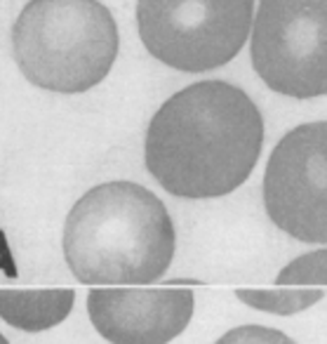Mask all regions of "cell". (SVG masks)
I'll return each instance as SVG.
<instances>
[{
  "mask_svg": "<svg viewBox=\"0 0 327 344\" xmlns=\"http://www.w3.org/2000/svg\"><path fill=\"white\" fill-rule=\"evenodd\" d=\"M264 118L247 92L226 81H200L172 94L151 118L146 168L179 198H219L254 170Z\"/></svg>",
  "mask_w": 327,
  "mask_h": 344,
  "instance_id": "cell-1",
  "label": "cell"
},
{
  "mask_svg": "<svg viewBox=\"0 0 327 344\" xmlns=\"http://www.w3.org/2000/svg\"><path fill=\"white\" fill-rule=\"evenodd\" d=\"M62 245L80 283H153L172 264L177 234L153 191L134 181H106L71 208Z\"/></svg>",
  "mask_w": 327,
  "mask_h": 344,
  "instance_id": "cell-2",
  "label": "cell"
},
{
  "mask_svg": "<svg viewBox=\"0 0 327 344\" xmlns=\"http://www.w3.org/2000/svg\"><path fill=\"white\" fill-rule=\"evenodd\" d=\"M118 45L115 19L99 0H31L12 26V52L24 78L62 94L99 85Z\"/></svg>",
  "mask_w": 327,
  "mask_h": 344,
  "instance_id": "cell-3",
  "label": "cell"
},
{
  "mask_svg": "<svg viewBox=\"0 0 327 344\" xmlns=\"http://www.w3.org/2000/svg\"><path fill=\"white\" fill-rule=\"evenodd\" d=\"M254 0H137V26L151 57L184 73L236 59L247 43Z\"/></svg>",
  "mask_w": 327,
  "mask_h": 344,
  "instance_id": "cell-4",
  "label": "cell"
},
{
  "mask_svg": "<svg viewBox=\"0 0 327 344\" xmlns=\"http://www.w3.org/2000/svg\"><path fill=\"white\" fill-rule=\"evenodd\" d=\"M249 57L268 90L313 99L327 94V0H259Z\"/></svg>",
  "mask_w": 327,
  "mask_h": 344,
  "instance_id": "cell-5",
  "label": "cell"
},
{
  "mask_svg": "<svg viewBox=\"0 0 327 344\" xmlns=\"http://www.w3.org/2000/svg\"><path fill=\"white\" fill-rule=\"evenodd\" d=\"M268 219L301 243H327V120L304 123L275 144L264 172Z\"/></svg>",
  "mask_w": 327,
  "mask_h": 344,
  "instance_id": "cell-6",
  "label": "cell"
},
{
  "mask_svg": "<svg viewBox=\"0 0 327 344\" xmlns=\"http://www.w3.org/2000/svg\"><path fill=\"white\" fill-rule=\"evenodd\" d=\"M191 290L97 288L87 295V314L111 344H167L191 323Z\"/></svg>",
  "mask_w": 327,
  "mask_h": 344,
  "instance_id": "cell-7",
  "label": "cell"
},
{
  "mask_svg": "<svg viewBox=\"0 0 327 344\" xmlns=\"http://www.w3.org/2000/svg\"><path fill=\"white\" fill-rule=\"evenodd\" d=\"M71 309L73 290H0V318L26 333L59 326Z\"/></svg>",
  "mask_w": 327,
  "mask_h": 344,
  "instance_id": "cell-8",
  "label": "cell"
},
{
  "mask_svg": "<svg viewBox=\"0 0 327 344\" xmlns=\"http://www.w3.org/2000/svg\"><path fill=\"white\" fill-rule=\"evenodd\" d=\"M236 295L252 309L275 314V316H292L320 302L323 290H238Z\"/></svg>",
  "mask_w": 327,
  "mask_h": 344,
  "instance_id": "cell-9",
  "label": "cell"
},
{
  "mask_svg": "<svg viewBox=\"0 0 327 344\" xmlns=\"http://www.w3.org/2000/svg\"><path fill=\"white\" fill-rule=\"evenodd\" d=\"M278 285H301V283H327V250H313L292 259L280 269Z\"/></svg>",
  "mask_w": 327,
  "mask_h": 344,
  "instance_id": "cell-10",
  "label": "cell"
},
{
  "mask_svg": "<svg viewBox=\"0 0 327 344\" xmlns=\"http://www.w3.org/2000/svg\"><path fill=\"white\" fill-rule=\"evenodd\" d=\"M214 344H297L292 337L275 328L264 326H240L229 330L224 337H219Z\"/></svg>",
  "mask_w": 327,
  "mask_h": 344,
  "instance_id": "cell-11",
  "label": "cell"
},
{
  "mask_svg": "<svg viewBox=\"0 0 327 344\" xmlns=\"http://www.w3.org/2000/svg\"><path fill=\"white\" fill-rule=\"evenodd\" d=\"M0 344H9V342H7V340H5L2 335H0Z\"/></svg>",
  "mask_w": 327,
  "mask_h": 344,
  "instance_id": "cell-12",
  "label": "cell"
}]
</instances>
